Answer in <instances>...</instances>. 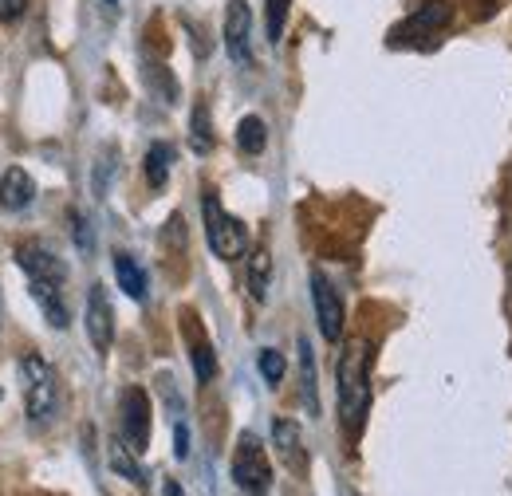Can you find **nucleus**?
<instances>
[{"label":"nucleus","instance_id":"1","mask_svg":"<svg viewBox=\"0 0 512 496\" xmlns=\"http://www.w3.org/2000/svg\"><path fill=\"white\" fill-rule=\"evenodd\" d=\"M335 398H339V422L351 441H359L367 426V410H371V343L367 339H351L339 355L335 367Z\"/></svg>","mask_w":512,"mask_h":496},{"label":"nucleus","instance_id":"2","mask_svg":"<svg viewBox=\"0 0 512 496\" xmlns=\"http://www.w3.org/2000/svg\"><path fill=\"white\" fill-rule=\"evenodd\" d=\"M20 374H24V410L32 426H52L64 410V390H60V374L48 359H40L36 351H28L20 359Z\"/></svg>","mask_w":512,"mask_h":496},{"label":"nucleus","instance_id":"3","mask_svg":"<svg viewBox=\"0 0 512 496\" xmlns=\"http://www.w3.org/2000/svg\"><path fill=\"white\" fill-rule=\"evenodd\" d=\"M201 217H205V241L213 248V256H221V260L249 256V225L241 217H233L213 189L201 193Z\"/></svg>","mask_w":512,"mask_h":496},{"label":"nucleus","instance_id":"4","mask_svg":"<svg viewBox=\"0 0 512 496\" xmlns=\"http://www.w3.org/2000/svg\"><path fill=\"white\" fill-rule=\"evenodd\" d=\"M233 481L245 496H268L272 493V465H268V453L260 445L256 434L237 437V449H233Z\"/></svg>","mask_w":512,"mask_h":496},{"label":"nucleus","instance_id":"5","mask_svg":"<svg viewBox=\"0 0 512 496\" xmlns=\"http://www.w3.org/2000/svg\"><path fill=\"white\" fill-rule=\"evenodd\" d=\"M119 437L134 453L150 449V394L142 386H127L119 394Z\"/></svg>","mask_w":512,"mask_h":496},{"label":"nucleus","instance_id":"6","mask_svg":"<svg viewBox=\"0 0 512 496\" xmlns=\"http://www.w3.org/2000/svg\"><path fill=\"white\" fill-rule=\"evenodd\" d=\"M83 327H87V339H91L95 355H107L111 343H115V308H111V296H107L103 284H91V292H87Z\"/></svg>","mask_w":512,"mask_h":496},{"label":"nucleus","instance_id":"7","mask_svg":"<svg viewBox=\"0 0 512 496\" xmlns=\"http://www.w3.org/2000/svg\"><path fill=\"white\" fill-rule=\"evenodd\" d=\"M16 264L28 280H40V284H64L67 280V264L56 248H48L44 241H24L16 245Z\"/></svg>","mask_w":512,"mask_h":496},{"label":"nucleus","instance_id":"8","mask_svg":"<svg viewBox=\"0 0 512 496\" xmlns=\"http://www.w3.org/2000/svg\"><path fill=\"white\" fill-rule=\"evenodd\" d=\"M225 52L237 67L253 63V12L245 0H229L225 8Z\"/></svg>","mask_w":512,"mask_h":496},{"label":"nucleus","instance_id":"9","mask_svg":"<svg viewBox=\"0 0 512 496\" xmlns=\"http://www.w3.org/2000/svg\"><path fill=\"white\" fill-rule=\"evenodd\" d=\"M312 304H316V323H320L323 339L339 343L343 339V300L323 272H312Z\"/></svg>","mask_w":512,"mask_h":496},{"label":"nucleus","instance_id":"10","mask_svg":"<svg viewBox=\"0 0 512 496\" xmlns=\"http://www.w3.org/2000/svg\"><path fill=\"white\" fill-rule=\"evenodd\" d=\"M272 445H276V457H280L296 477L308 473V445H304V434H300L296 422H288V418L272 422Z\"/></svg>","mask_w":512,"mask_h":496},{"label":"nucleus","instance_id":"11","mask_svg":"<svg viewBox=\"0 0 512 496\" xmlns=\"http://www.w3.org/2000/svg\"><path fill=\"white\" fill-rule=\"evenodd\" d=\"M32 201H36V182H32V174H28L24 166H8V170L0 174V209L20 213V209H28Z\"/></svg>","mask_w":512,"mask_h":496},{"label":"nucleus","instance_id":"12","mask_svg":"<svg viewBox=\"0 0 512 496\" xmlns=\"http://www.w3.org/2000/svg\"><path fill=\"white\" fill-rule=\"evenodd\" d=\"M28 292H32V300L40 304L44 319H48L56 331H67L71 311H67V304H64V284H40V280H28Z\"/></svg>","mask_w":512,"mask_h":496},{"label":"nucleus","instance_id":"13","mask_svg":"<svg viewBox=\"0 0 512 496\" xmlns=\"http://www.w3.org/2000/svg\"><path fill=\"white\" fill-rule=\"evenodd\" d=\"M449 20H453V8H449L446 0H426L394 36H410V32H422V36H434V32H442Z\"/></svg>","mask_w":512,"mask_h":496},{"label":"nucleus","instance_id":"14","mask_svg":"<svg viewBox=\"0 0 512 496\" xmlns=\"http://www.w3.org/2000/svg\"><path fill=\"white\" fill-rule=\"evenodd\" d=\"M300 398H304V410L308 418H320V382H316V355H312V343L300 335Z\"/></svg>","mask_w":512,"mask_h":496},{"label":"nucleus","instance_id":"15","mask_svg":"<svg viewBox=\"0 0 512 496\" xmlns=\"http://www.w3.org/2000/svg\"><path fill=\"white\" fill-rule=\"evenodd\" d=\"M245 260H249V276H245L249 296L256 304H264L268 300V284H272V252H268V245H256Z\"/></svg>","mask_w":512,"mask_h":496},{"label":"nucleus","instance_id":"16","mask_svg":"<svg viewBox=\"0 0 512 496\" xmlns=\"http://www.w3.org/2000/svg\"><path fill=\"white\" fill-rule=\"evenodd\" d=\"M115 280H119V288L127 292L130 300H146V272L130 252L115 256Z\"/></svg>","mask_w":512,"mask_h":496},{"label":"nucleus","instance_id":"17","mask_svg":"<svg viewBox=\"0 0 512 496\" xmlns=\"http://www.w3.org/2000/svg\"><path fill=\"white\" fill-rule=\"evenodd\" d=\"M107 457H111V469H115L119 477H127L130 485H138V489L146 485V473H142V469H138V461H134L138 453L130 449V445H127V441H123V437H115V441H111V449H107Z\"/></svg>","mask_w":512,"mask_h":496},{"label":"nucleus","instance_id":"18","mask_svg":"<svg viewBox=\"0 0 512 496\" xmlns=\"http://www.w3.org/2000/svg\"><path fill=\"white\" fill-rule=\"evenodd\" d=\"M170 170H174V146L170 142H154L146 150V182L154 189H162L166 178H170Z\"/></svg>","mask_w":512,"mask_h":496},{"label":"nucleus","instance_id":"19","mask_svg":"<svg viewBox=\"0 0 512 496\" xmlns=\"http://www.w3.org/2000/svg\"><path fill=\"white\" fill-rule=\"evenodd\" d=\"M237 146L245 150V154H260L264 146H268V126L260 115H245L241 123H237Z\"/></svg>","mask_w":512,"mask_h":496},{"label":"nucleus","instance_id":"20","mask_svg":"<svg viewBox=\"0 0 512 496\" xmlns=\"http://www.w3.org/2000/svg\"><path fill=\"white\" fill-rule=\"evenodd\" d=\"M190 146H193V154H209V150H213V130H209V111H205V103L193 107Z\"/></svg>","mask_w":512,"mask_h":496},{"label":"nucleus","instance_id":"21","mask_svg":"<svg viewBox=\"0 0 512 496\" xmlns=\"http://www.w3.org/2000/svg\"><path fill=\"white\" fill-rule=\"evenodd\" d=\"M193 374H197V382H209L213 374H217V355H213V347H209V339H197L193 335Z\"/></svg>","mask_w":512,"mask_h":496},{"label":"nucleus","instance_id":"22","mask_svg":"<svg viewBox=\"0 0 512 496\" xmlns=\"http://www.w3.org/2000/svg\"><path fill=\"white\" fill-rule=\"evenodd\" d=\"M119 154H115V146H103V154H99V162H95V178H91V189H95V197H107V186H111V178H115V162Z\"/></svg>","mask_w":512,"mask_h":496},{"label":"nucleus","instance_id":"23","mask_svg":"<svg viewBox=\"0 0 512 496\" xmlns=\"http://www.w3.org/2000/svg\"><path fill=\"white\" fill-rule=\"evenodd\" d=\"M288 4H292V0H264V24H268V40H272V44H280V36H284Z\"/></svg>","mask_w":512,"mask_h":496},{"label":"nucleus","instance_id":"24","mask_svg":"<svg viewBox=\"0 0 512 496\" xmlns=\"http://www.w3.org/2000/svg\"><path fill=\"white\" fill-rule=\"evenodd\" d=\"M256 367H260V378H264L268 386H280V378L288 371V363H284V355H280L276 347H264L260 359H256Z\"/></svg>","mask_w":512,"mask_h":496},{"label":"nucleus","instance_id":"25","mask_svg":"<svg viewBox=\"0 0 512 496\" xmlns=\"http://www.w3.org/2000/svg\"><path fill=\"white\" fill-rule=\"evenodd\" d=\"M146 79H150V83L158 87L162 103H178V83H174V79H170V75L162 71V63H150V67H146Z\"/></svg>","mask_w":512,"mask_h":496},{"label":"nucleus","instance_id":"26","mask_svg":"<svg viewBox=\"0 0 512 496\" xmlns=\"http://www.w3.org/2000/svg\"><path fill=\"white\" fill-rule=\"evenodd\" d=\"M71 237H75V245H79V252H95V233H91V221L79 213V209H71Z\"/></svg>","mask_w":512,"mask_h":496},{"label":"nucleus","instance_id":"27","mask_svg":"<svg viewBox=\"0 0 512 496\" xmlns=\"http://www.w3.org/2000/svg\"><path fill=\"white\" fill-rule=\"evenodd\" d=\"M174 457H178V461L190 457V426H186V418L174 422Z\"/></svg>","mask_w":512,"mask_h":496},{"label":"nucleus","instance_id":"28","mask_svg":"<svg viewBox=\"0 0 512 496\" xmlns=\"http://www.w3.org/2000/svg\"><path fill=\"white\" fill-rule=\"evenodd\" d=\"M28 12V0H0V24H12Z\"/></svg>","mask_w":512,"mask_h":496},{"label":"nucleus","instance_id":"29","mask_svg":"<svg viewBox=\"0 0 512 496\" xmlns=\"http://www.w3.org/2000/svg\"><path fill=\"white\" fill-rule=\"evenodd\" d=\"M162 496H186V493H182L178 481H166V485H162Z\"/></svg>","mask_w":512,"mask_h":496},{"label":"nucleus","instance_id":"30","mask_svg":"<svg viewBox=\"0 0 512 496\" xmlns=\"http://www.w3.org/2000/svg\"><path fill=\"white\" fill-rule=\"evenodd\" d=\"M0 319H4V308H0Z\"/></svg>","mask_w":512,"mask_h":496},{"label":"nucleus","instance_id":"31","mask_svg":"<svg viewBox=\"0 0 512 496\" xmlns=\"http://www.w3.org/2000/svg\"><path fill=\"white\" fill-rule=\"evenodd\" d=\"M0 398H4V394H0Z\"/></svg>","mask_w":512,"mask_h":496},{"label":"nucleus","instance_id":"32","mask_svg":"<svg viewBox=\"0 0 512 496\" xmlns=\"http://www.w3.org/2000/svg\"><path fill=\"white\" fill-rule=\"evenodd\" d=\"M111 4H115V0H111Z\"/></svg>","mask_w":512,"mask_h":496}]
</instances>
